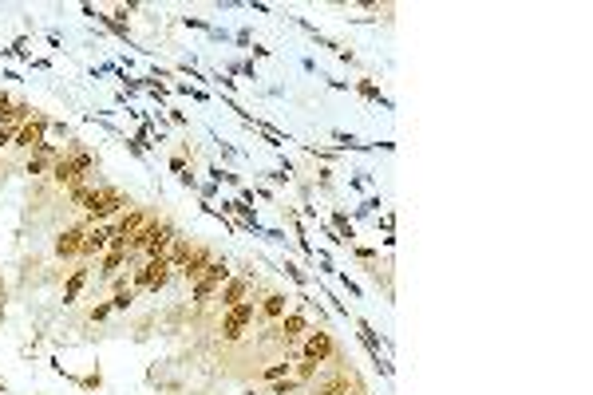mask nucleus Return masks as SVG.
<instances>
[{"instance_id":"f257e3e1","label":"nucleus","mask_w":593,"mask_h":395,"mask_svg":"<svg viewBox=\"0 0 593 395\" xmlns=\"http://www.w3.org/2000/svg\"><path fill=\"white\" fill-rule=\"evenodd\" d=\"M226 281H230V261H226V257H214L210 269H206V273H202L198 281L190 285V300H194V305H206V300H214V296H218V288L226 285Z\"/></svg>"},{"instance_id":"f03ea898","label":"nucleus","mask_w":593,"mask_h":395,"mask_svg":"<svg viewBox=\"0 0 593 395\" xmlns=\"http://www.w3.org/2000/svg\"><path fill=\"white\" fill-rule=\"evenodd\" d=\"M253 316H257V300H253V296H245L242 305H233L230 312H221V340H226V344H238V340L250 332Z\"/></svg>"},{"instance_id":"7ed1b4c3","label":"nucleus","mask_w":593,"mask_h":395,"mask_svg":"<svg viewBox=\"0 0 593 395\" xmlns=\"http://www.w3.org/2000/svg\"><path fill=\"white\" fill-rule=\"evenodd\" d=\"M123 209H131V198L123 194V190L107 186L103 190V198L95 202L91 209H83V226H103V221H111V217H119Z\"/></svg>"},{"instance_id":"20e7f679","label":"nucleus","mask_w":593,"mask_h":395,"mask_svg":"<svg viewBox=\"0 0 593 395\" xmlns=\"http://www.w3.org/2000/svg\"><path fill=\"white\" fill-rule=\"evenodd\" d=\"M297 352H301L305 360L329 364V360H336V340H332V332H329V328H312V332L301 340V348H297Z\"/></svg>"},{"instance_id":"39448f33","label":"nucleus","mask_w":593,"mask_h":395,"mask_svg":"<svg viewBox=\"0 0 593 395\" xmlns=\"http://www.w3.org/2000/svg\"><path fill=\"white\" fill-rule=\"evenodd\" d=\"M48 130H51V119L44 115V111H36V115H32L28 123L16 130V142H12V147L24 150V154H32V150L40 147V142H48Z\"/></svg>"},{"instance_id":"423d86ee","label":"nucleus","mask_w":593,"mask_h":395,"mask_svg":"<svg viewBox=\"0 0 593 395\" xmlns=\"http://www.w3.org/2000/svg\"><path fill=\"white\" fill-rule=\"evenodd\" d=\"M277 328H281V344H285V348H297V344L305 340V336L312 332L309 316H305L301 308H289V312L281 316V324H277Z\"/></svg>"},{"instance_id":"0eeeda50","label":"nucleus","mask_w":593,"mask_h":395,"mask_svg":"<svg viewBox=\"0 0 593 395\" xmlns=\"http://www.w3.org/2000/svg\"><path fill=\"white\" fill-rule=\"evenodd\" d=\"M63 154V147H56V142H40V147L28 154V162H24V174L40 178V174H51V162Z\"/></svg>"},{"instance_id":"6e6552de","label":"nucleus","mask_w":593,"mask_h":395,"mask_svg":"<svg viewBox=\"0 0 593 395\" xmlns=\"http://www.w3.org/2000/svg\"><path fill=\"white\" fill-rule=\"evenodd\" d=\"M83 237H87V226H83V221H80V226H68L60 237H56V245H51V249H56V257H60V261H71V257H80Z\"/></svg>"},{"instance_id":"1a4fd4ad","label":"nucleus","mask_w":593,"mask_h":395,"mask_svg":"<svg viewBox=\"0 0 593 395\" xmlns=\"http://www.w3.org/2000/svg\"><path fill=\"white\" fill-rule=\"evenodd\" d=\"M250 288H253L250 276H230V281L218 288V305H221V312H230L233 305H242L245 296H250Z\"/></svg>"},{"instance_id":"9d476101","label":"nucleus","mask_w":593,"mask_h":395,"mask_svg":"<svg viewBox=\"0 0 593 395\" xmlns=\"http://www.w3.org/2000/svg\"><path fill=\"white\" fill-rule=\"evenodd\" d=\"M111 245V221H103V226H87V237H83V249L80 257H103Z\"/></svg>"},{"instance_id":"9b49d317","label":"nucleus","mask_w":593,"mask_h":395,"mask_svg":"<svg viewBox=\"0 0 593 395\" xmlns=\"http://www.w3.org/2000/svg\"><path fill=\"white\" fill-rule=\"evenodd\" d=\"M210 261H214V249L210 245H194V253H190V261H186V265L178 269V276H186V281H198L202 273H206V269H210Z\"/></svg>"},{"instance_id":"f8f14e48","label":"nucleus","mask_w":593,"mask_h":395,"mask_svg":"<svg viewBox=\"0 0 593 395\" xmlns=\"http://www.w3.org/2000/svg\"><path fill=\"white\" fill-rule=\"evenodd\" d=\"M174 237H178V229H174L171 221H162L159 237H154L147 249H142V257H147V261H166V253H171V245H174Z\"/></svg>"},{"instance_id":"ddd939ff","label":"nucleus","mask_w":593,"mask_h":395,"mask_svg":"<svg viewBox=\"0 0 593 395\" xmlns=\"http://www.w3.org/2000/svg\"><path fill=\"white\" fill-rule=\"evenodd\" d=\"M289 300H293L289 293H265V300L257 305V316H262V320H281V316L289 312Z\"/></svg>"},{"instance_id":"4468645a","label":"nucleus","mask_w":593,"mask_h":395,"mask_svg":"<svg viewBox=\"0 0 593 395\" xmlns=\"http://www.w3.org/2000/svg\"><path fill=\"white\" fill-rule=\"evenodd\" d=\"M190 253H194V241L190 237H174V245H171V253H166V265H171V273H178L186 261H190Z\"/></svg>"},{"instance_id":"2eb2a0df","label":"nucleus","mask_w":593,"mask_h":395,"mask_svg":"<svg viewBox=\"0 0 593 395\" xmlns=\"http://www.w3.org/2000/svg\"><path fill=\"white\" fill-rule=\"evenodd\" d=\"M32 115H36V107H32L28 99H12V107H8V115L0 119V123H4V127H16V130H20V127H24V123H28V119H32Z\"/></svg>"},{"instance_id":"dca6fc26","label":"nucleus","mask_w":593,"mask_h":395,"mask_svg":"<svg viewBox=\"0 0 593 395\" xmlns=\"http://www.w3.org/2000/svg\"><path fill=\"white\" fill-rule=\"evenodd\" d=\"M147 221H151V214H147V209H127V214H123L119 221H115V233L131 237L135 229H139V226H147Z\"/></svg>"},{"instance_id":"f3484780","label":"nucleus","mask_w":593,"mask_h":395,"mask_svg":"<svg viewBox=\"0 0 593 395\" xmlns=\"http://www.w3.org/2000/svg\"><path fill=\"white\" fill-rule=\"evenodd\" d=\"M127 257H131L127 249H107V253H103V269H99V273L103 276H119L123 265H127Z\"/></svg>"},{"instance_id":"a211bd4d","label":"nucleus","mask_w":593,"mask_h":395,"mask_svg":"<svg viewBox=\"0 0 593 395\" xmlns=\"http://www.w3.org/2000/svg\"><path fill=\"white\" fill-rule=\"evenodd\" d=\"M87 285V269H71L68 285H63V305H75L80 300V288Z\"/></svg>"},{"instance_id":"6ab92c4d","label":"nucleus","mask_w":593,"mask_h":395,"mask_svg":"<svg viewBox=\"0 0 593 395\" xmlns=\"http://www.w3.org/2000/svg\"><path fill=\"white\" fill-rule=\"evenodd\" d=\"M332 229L341 233V241H344V245H352V241H356V226H352V217H348V214H341V209H332Z\"/></svg>"},{"instance_id":"aec40b11","label":"nucleus","mask_w":593,"mask_h":395,"mask_svg":"<svg viewBox=\"0 0 593 395\" xmlns=\"http://www.w3.org/2000/svg\"><path fill=\"white\" fill-rule=\"evenodd\" d=\"M317 372H321V364H317V360H297V375H293V379H301V384H309V379H317Z\"/></svg>"},{"instance_id":"412c9836","label":"nucleus","mask_w":593,"mask_h":395,"mask_svg":"<svg viewBox=\"0 0 593 395\" xmlns=\"http://www.w3.org/2000/svg\"><path fill=\"white\" fill-rule=\"evenodd\" d=\"M293 391H301V379H293V375L273 379V384H269V395H293Z\"/></svg>"},{"instance_id":"4be33fe9","label":"nucleus","mask_w":593,"mask_h":395,"mask_svg":"<svg viewBox=\"0 0 593 395\" xmlns=\"http://www.w3.org/2000/svg\"><path fill=\"white\" fill-rule=\"evenodd\" d=\"M135 296H139L135 288H127V293H115V296H111V312H127V308L135 305Z\"/></svg>"},{"instance_id":"5701e85b","label":"nucleus","mask_w":593,"mask_h":395,"mask_svg":"<svg viewBox=\"0 0 593 395\" xmlns=\"http://www.w3.org/2000/svg\"><path fill=\"white\" fill-rule=\"evenodd\" d=\"M356 91H360L364 99H372V103H384V107H392V103L380 95V87H376V83H368V79H360V83H356Z\"/></svg>"},{"instance_id":"b1692460","label":"nucleus","mask_w":593,"mask_h":395,"mask_svg":"<svg viewBox=\"0 0 593 395\" xmlns=\"http://www.w3.org/2000/svg\"><path fill=\"white\" fill-rule=\"evenodd\" d=\"M285 375H293V364H289V360H281V364H269V367L262 372V379H269V384H273V379H285Z\"/></svg>"},{"instance_id":"393cba45","label":"nucleus","mask_w":593,"mask_h":395,"mask_svg":"<svg viewBox=\"0 0 593 395\" xmlns=\"http://www.w3.org/2000/svg\"><path fill=\"white\" fill-rule=\"evenodd\" d=\"M384 202H380V194H372V198H364L360 206H356V217H364V214H376V209H380Z\"/></svg>"},{"instance_id":"a878e982","label":"nucleus","mask_w":593,"mask_h":395,"mask_svg":"<svg viewBox=\"0 0 593 395\" xmlns=\"http://www.w3.org/2000/svg\"><path fill=\"white\" fill-rule=\"evenodd\" d=\"M107 316H111V300H103V305H95L87 312V320H91V324H99V320H107Z\"/></svg>"},{"instance_id":"bb28decb","label":"nucleus","mask_w":593,"mask_h":395,"mask_svg":"<svg viewBox=\"0 0 593 395\" xmlns=\"http://www.w3.org/2000/svg\"><path fill=\"white\" fill-rule=\"evenodd\" d=\"M285 273H289V276H293V281H297V285H301V288H305V285H309V276H305V273H301V269L293 265V261H285Z\"/></svg>"},{"instance_id":"cd10ccee","label":"nucleus","mask_w":593,"mask_h":395,"mask_svg":"<svg viewBox=\"0 0 593 395\" xmlns=\"http://www.w3.org/2000/svg\"><path fill=\"white\" fill-rule=\"evenodd\" d=\"M111 288H115V293H127V288H131V281H127V273L111 276Z\"/></svg>"},{"instance_id":"c85d7f7f","label":"nucleus","mask_w":593,"mask_h":395,"mask_svg":"<svg viewBox=\"0 0 593 395\" xmlns=\"http://www.w3.org/2000/svg\"><path fill=\"white\" fill-rule=\"evenodd\" d=\"M8 142H16V127H4V123H0V147H8Z\"/></svg>"},{"instance_id":"c756f323","label":"nucleus","mask_w":593,"mask_h":395,"mask_svg":"<svg viewBox=\"0 0 593 395\" xmlns=\"http://www.w3.org/2000/svg\"><path fill=\"white\" fill-rule=\"evenodd\" d=\"M348 186H352V190H364V186H372V174H356V178H348Z\"/></svg>"},{"instance_id":"7c9ffc66","label":"nucleus","mask_w":593,"mask_h":395,"mask_svg":"<svg viewBox=\"0 0 593 395\" xmlns=\"http://www.w3.org/2000/svg\"><path fill=\"white\" fill-rule=\"evenodd\" d=\"M8 107H12V95H8V91H0V119L8 115Z\"/></svg>"},{"instance_id":"2f4dec72","label":"nucleus","mask_w":593,"mask_h":395,"mask_svg":"<svg viewBox=\"0 0 593 395\" xmlns=\"http://www.w3.org/2000/svg\"><path fill=\"white\" fill-rule=\"evenodd\" d=\"M250 395H253V391H250Z\"/></svg>"}]
</instances>
